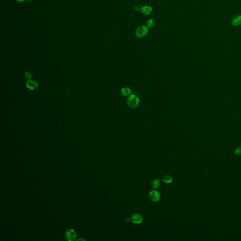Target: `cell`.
<instances>
[{"instance_id": "6da1fadb", "label": "cell", "mask_w": 241, "mask_h": 241, "mask_svg": "<svg viewBox=\"0 0 241 241\" xmlns=\"http://www.w3.org/2000/svg\"><path fill=\"white\" fill-rule=\"evenodd\" d=\"M139 98L136 95L132 94L129 96L127 98V103L128 106L132 108H135L138 107L139 104Z\"/></svg>"}, {"instance_id": "7a4b0ae2", "label": "cell", "mask_w": 241, "mask_h": 241, "mask_svg": "<svg viewBox=\"0 0 241 241\" xmlns=\"http://www.w3.org/2000/svg\"><path fill=\"white\" fill-rule=\"evenodd\" d=\"M149 198L152 201L157 202L160 200L161 195L157 190H154L151 191L149 194Z\"/></svg>"}, {"instance_id": "3957f363", "label": "cell", "mask_w": 241, "mask_h": 241, "mask_svg": "<svg viewBox=\"0 0 241 241\" xmlns=\"http://www.w3.org/2000/svg\"><path fill=\"white\" fill-rule=\"evenodd\" d=\"M148 32V29L146 27L142 26L139 27L136 30V34L139 37H143L146 35Z\"/></svg>"}, {"instance_id": "277c9868", "label": "cell", "mask_w": 241, "mask_h": 241, "mask_svg": "<svg viewBox=\"0 0 241 241\" xmlns=\"http://www.w3.org/2000/svg\"><path fill=\"white\" fill-rule=\"evenodd\" d=\"M66 238L68 241H73L76 240V233L73 229H69L66 232L65 234Z\"/></svg>"}, {"instance_id": "5b68a950", "label": "cell", "mask_w": 241, "mask_h": 241, "mask_svg": "<svg viewBox=\"0 0 241 241\" xmlns=\"http://www.w3.org/2000/svg\"><path fill=\"white\" fill-rule=\"evenodd\" d=\"M132 221L135 224H140L143 221V217L139 213H134L132 215Z\"/></svg>"}, {"instance_id": "8992f818", "label": "cell", "mask_w": 241, "mask_h": 241, "mask_svg": "<svg viewBox=\"0 0 241 241\" xmlns=\"http://www.w3.org/2000/svg\"><path fill=\"white\" fill-rule=\"evenodd\" d=\"M231 24L232 26L236 27L241 24V16L240 15H236L232 18Z\"/></svg>"}, {"instance_id": "52a82bcc", "label": "cell", "mask_w": 241, "mask_h": 241, "mask_svg": "<svg viewBox=\"0 0 241 241\" xmlns=\"http://www.w3.org/2000/svg\"><path fill=\"white\" fill-rule=\"evenodd\" d=\"M26 85L27 88L30 90H35L37 89V88L38 87V83L36 82L31 80H29L27 82Z\"/></svg>"}, {"instance_id": "ba28073f", "label": "cell", "mask_w": 241, "mask_h": 241, "mask_svg": "<svg viewBox=\"0 0 241 241\" xmlns=\"http://www.w3.org/2000/svg\"><path fill=\"white\" fill-rule=\"evenodd\" d=\"M121 92L122 95L124 97H129L131 94V90L128 87H124L122 88Z\"/></svg>"}, {"instance_id": "9c48e42d", "label": "cell", "mask_w": 241, "mask_h": 241, "mask_svg": "<svg viewBox=\"0 0 241 241\" xmlns=\"http://www.w3.org/2000/svg\"><path fill=\"white\" fill-rule=\"evenodd\" d=\"M151 11L152 8L149 6H145L141 8V12L144 15H149L151 13Z\"/></svg>"}, {"instance_id": "30bf717a", "label": "cell", "mask_w": 241, "mask_h": 241, "mask_svg": "<svg viewBox=\"0 0 241 241\" xmlns=\"http://www.w3.org/2000/svg\"><path fill=\"white\" fill-rule=\"evenodd\" d=\"M163 181L166 183L169 184L172 181V178L171 176L167 175L165 176L163 178Z\"/></svg>"}, {"instance_id": "8fae6325", "label": "cell", "mask_w": 241, "mask_h": 241, "mask_svg": "<svg viewBox=\"0 0 241 241\" xmlns=\"http://www.w3.org/2000/svg\"><path fill=\"white\" fill-rule=\"evenodd\" d=\"M160 184V180H159L157 178H156L153 180V181L152 182V186L154 188H158Z\"/></svg>"}, {"instance_id": "7c38bea8", "label": "cell", "mask_w": 241, "mask_h": 241, "mask_svg": "<svg viewBox=\"0 0 241 241\" xmlns=\"http://www.w3.org/2000/svg\"><path fill=\"white\" fill-rule=\"evenodd\" d=\"M146 24L147 26V27H149V28H151L152 27H153L154 25V21L152 19H150V20H149L147 21V22H146Z\"/></svg>"}, {"instance_id": "4fadbf2b", "label": "cell", "mask_w": 241, "mask_h": 241, "mask_svg": "<svg viewBox=\"0 0 241 241\" xmlns=\"http://www.w3.org/2000/svg\"><path fill=\"white\" fill-rule=\"evenodd\" d=\"M32 75L30 72H27L24 73V77L27 80H29L32 78Z\"/></svg>"}, {"instance_id": "5bb4252c", "label": "cell", "mask_w": 241, "mask_h": 241, "mask_svg": "<svg viewBox=\"0 0 241 241\" xmlns=\"http://www.w3.org/2000/svg\"><path fill=\"white\" fill-rule=\"evenodd\" d=\"M235 153L239 155L241 153V147H237L235 150Z\"/></svg>"}, {"instance_id": "9a60e30c", "label": "cell", "mask_w": 241, "mask_h": 241, "mask_svg": "<svg viewBox=\"0 0 241 241\" xmlns=\"http://www.w3.org/2000/svg\"><path fill=\"white\" fill-rule=\"evenodd\" d=\"M16 1L18 3H23V2H24L26 0H16Z\"/></svg>"}]
</instances>
